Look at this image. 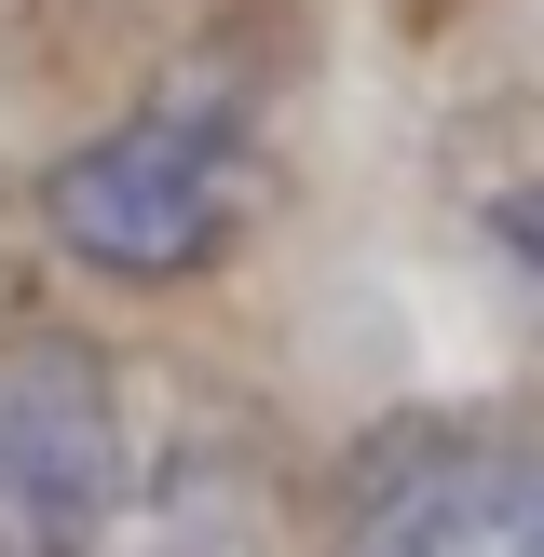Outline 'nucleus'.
<instances>
[{
	"label": "nucleus",
	"instance_id": "f257e3e1",
	"mask_svg": "<svg viewBox=\"0 0 544 557\" xmlns=\"http://www.w3.org/2000/svg\"><path fill=\"white\" fill-rule=\"evenodd\" d=\"M245 177H259V123H245V82H163L150 109H123L109 136H82L41 177V218L82 272L109 286H177V272L218 259V232L245 218Z\"/></svg>",
	"mask_w": 544,
	"mask_h": 557
},
{
	"label": "nucleus",
	"instance_id": "f03ea898",
	"mask_svg": "<svg viewBox=\"0 0 544 557\" xmlns=\"http://www.w3.org/2000/svg\"><path fill=\"white\" fill-rule=\"evenodd\" d=\"M150 435L123 408V368L82 341H0V557H109Z\"/></svg>",
	"mask_w": 544,
	"mask_h": 557
},
{
	"label": "nucleus",
	"instance_id": "7ed1b4c3",
	"mask_svg": "<svg viewBox=\"0 0 544 557\" xmlns=\"http://www.w3.org/2000/svg\"><path fill=\"white\" fill-rule=\"evenodd\" d=\"M341 557H544V422H408L354 462Z\"/></svg>",
	"mask_w": 544,
	"mask_h": 557
},
{
	"label": "nucleus",
	"instance_id": "20e7f679",
	"mask_svg": "<svg viewBox=\"0 0 544 557\" xmlns=\"http://www.w3.org/2000/svg\"><path fill=\"white\" fill-rule=\"evenodd\" d=\"M490 232H504V245H517V272L544 286V177H531V190H504V205H490Z\"/></svg>",
	"mask_w": 544,
	"mask_h": 557
}]
</instances>
